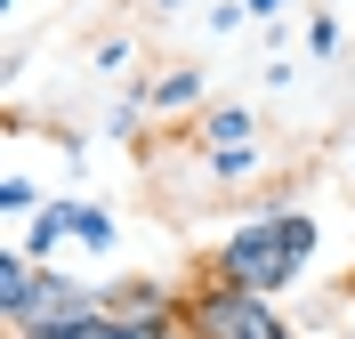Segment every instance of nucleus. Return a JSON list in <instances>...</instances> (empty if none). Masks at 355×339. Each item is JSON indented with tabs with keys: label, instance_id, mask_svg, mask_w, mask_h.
I'll return each mask as SVG.
<instances>
[{
	"label": "nucleus",
	"instance_id": "423d86ee",
	"mask_svg": "<svg viewBox=\"0 0 355 339\" xmlns=\"http://www.w3.org/2000/svg\"><path fill=\"white\" fill-rule=\"evenodd\" d=\"M105 307H113V315H130V323H146V315L186 307V291H170V283H154V275H130V283H113V291H105Z\"/></svg>",
	"mask_w": 355,
	"mask_h": 339
},
{
	"label": "nucleus",
	"instance_id": "9b49d317",
	"mask_svg": "<svg viewBox=\"0 0 355 339\" xmlns=\"http://www.w3.org/2000/svg\"><path fill=\"white\" fill-rule=\"evenodd\" d=\"M307 49H315V57H331V49H339V17H307Z\"/></svg>",
	"mask_w": 355,
	"mask_h": 339
},
{
	"label": "nucleus",
	"instance_id": "ddd939ff",
	"mask_svg": "<svg viewBox=\"0 0 355 339\" xmlns=\"http://www.w3.org/2000/svg\"><path fill=\"white\" fill-rule=\"evenodd\" d=\"M162 8H178V0H162Z\"/></svg>",
	"mask_w": 355,
	"mask_h": 339
},
{
	"label": "nucleus",
	"instance_id": "0eeeda50",
	"mask_svg": "<svg viewBox=\"0 0 355 339\" xmlns=\"http://www.w3.org/2000/svg\"><path fill=\"white\" fill-rule=\"evenodd\" d=\"M137 97H146V113H194V105H202V65H170V73H154Z\"/></svg>",
	"mask_w": 355,
	"mask_h": 339
},
{
	"label": "nucleus",
	"instance_id": "6e6552de",
	"mask_svg": "<svg viewBox=\"0 0 355 339\" xmlns=\"http://www.w3.org/2000/svg\"><path fill=\"white\" fill-rule=\"evenodd\" d=\"M226 146H259L250 105H210V113H202V154H226Z\"/></svg>",
	"mask_w": 355,
	"mask_h": 339
},
{
	"label": "nucleus",
	"instance_id": "20e7f679",
	"mask_svg": "<svg viewBox=\"0 0 355 339\" xmlns=\"http://www.w3.org/2000/svg\"><path fill=\"white\" fill-rule=\"evenodd\" d=\"M89 307H105V291H97V283H73L65 267H41V291H33V315H24L17 331H33V323H65V315H89Z\"/></svg>",
	"mask_w": 355,
	"mask_h": 339
},
{
	"label": "nucleus",
	"instance_id": "f03ea898",
	"mask_svg": "<svg viewBox=\"0 0 355 339\" xmlns=\"http://www.w3.org/2000/svg\"><path fill=\"white\" fill-rule=\"evenodd\" d=\"M186 339H291V323H283V307L266 291L202 275L186 291Z\"/></svg>",
	"mask_w": 355,
	"mask_h": 339
},
{
	"label": "nucleus",
	"instance_id": "9d476101",
	"mask_svg": "<svg viewBox=\"0 0 355 339\" xmlns=\"http://www.w3.org/2000/svg\"><path fill=\"white\" fill-rule=\"evenodd\" d=\"M130 57H137V49L121 41V33H105V41L89 49V65H97V73H121V65H130Z\"/></svg>",
	"mask_w": 355,
	"mask_h": 339
},
{
	"label": "nucleus",
	"instance_id": "39448f33",
	"mask_svg": "<svg viewBox=\"0 0 355 339\" xmlns=\"http://www.w3.org/2000/svg\"><path fill=\"white\" fill-rule=\"evenodd\" d=\"M41 267H49V259H33L24 243H8V250H0V315H8V331H17L24 315H33V291H41Z\"/></svg>",
	"mask_w": 355,
	"mask_h": 339
},
{
	"label": "nucleus",
	"instance_id": "1a4fd4ad",
	"mask_svg": "<svg viewBox=\"0 0 355 339\" xmlns=\"http://www.w3.org/2000/svg\"><path fill=\"white\" fill-rule=\"evenodd\" d=\"M33 202H41V194H33V178H24V170H8V178H0V210H8V218H24Z\"/></svg>",
	"mask_w": 355,
	"mask_h": 339
},
{
	"label": "nucleus",
	"instance_id": "f8f14e48",
	"mask_svg": "<svg viewBox=\"0 0 355 339\" xmlns=\"http://www.w3.org/2000/svg\"><path fill=\"white\" fill-rule=\"evenodd\" d=\"M283 8H291V0H250V17H283Z\"/></svg>",
	"mask_w": 355,
	"mask_h": 339
},
{
	"label": "nucleus",
	"instance_id": "f257e3e1",
	"mask_svg": "<svg viewBox=\"0 0 355 339\" xmlns=\"http://www.w3.org/2000/svg\"><path fill=\"white\" fill-rule=\"evenodd\" d=\"M315 243H323V226L307 218V210H250V218H234L218 234V250H210V275L218 283H250V291H291L299 283V267L315 259Z\"/></svg>",
	"mask_w": 355,
	"mask_h": 339
},
{
	"label": "nucleus",
	"instance_id": "7ed1b4c3",
	"mask_svg": "<svg viewBox=\"0 0 355 339\" xmlns=\"http://www.w3.org/2000/svg\"><path fill=\"white\" fill-rule=\"evenodd\" d=\"M57 243H89V250H113L121 243V226L105 218L97 202H41V218H33V259H49L57 267Z\"/></svg>",
	"mask_w": 355,
	"mask_h": 339
}]
</instances>
